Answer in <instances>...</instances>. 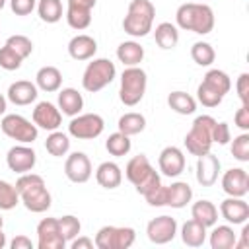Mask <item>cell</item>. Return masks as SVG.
Returning a JSON list of instances; mask_svg holds the SVG:
<instances>
[{
	"label": "cell",
	"instance_id": "obj_32",
	"mask_svg": "<svg viewBox=\"0 0 249 249\" xmlns=\"http://www.w3.org/2000/svg\"><path fill=\"white\" fill-rule=\"evenodd\" d=\"M237 235L230 226H216L210 233V247L212 249H233Z\"/></svg>",
	"mask_w": 249,
	"mask_h": 249
},
{
	"label": "cell",
	"instance_id": "obj_16",
	"mask_svg": "<svg viewBox=\"0 0 249 249\" xmlns=\"http://www.w3.org/2000/svg\"><path fill=\"white\" fill-rule=\"evenodd\" d=\"M33 123H35L37 128L56 130L62 123V113L51 101H39L33 109Z\"/></svg>",
	"mask_w": 249,
	"mask_h": 249
},
{
	"label": "cell",
	"instance_id": "obj_35",
	"mask_svg": "<svg viewBox=\"0 0 249 249\" xmlns=\"http://www.w3.org/2000/svg\"><path fill=\"white\" fill-rule=\"evenodd\" d=\"M105 148H107V152H109L111 156H115V158L126 156V154L130 152V148H132L130 136H126V134H123V132H113V134H109V138L105 140Z\"/></svg>",
	"mask_w": 249,
	"mask_h": 249
},
{
	"label": "cell",
	"instance_id": "obj_24",
	"mask_svg": "<svg viewBox=\"0 0 249 249\" xmlns=\"http://www.w3.org/2000/svg\"><path fill=\"white\" fill-rule=\"evenodd\" d=\"M82 107H84V97H82V93L78 89H74V88L60 89V93H58V109H60L62 115L76 117V115H80Z\"/></svg>",
	"mask_w": 249,
	"mask_h": 249
},
{
	"label": "cell",
	"instance_id": "obj_45",
	"mask_svg": "<svg viewBox=\"0 0 249 249\" xmlns=\"http://www.w3.org/2000/svg\"><path fill=\"white\" fill-rule=\"evenodd\" d=\"M230 140H231L230 124H228V123H218V121H216L214 126H212V142L224 146V144H228Z\"/></svg>",
	"mask_w": 249,
	"mask_h": 249
},
{
	"label": "cell",
	"instance_id": "obj_3",
	"mask_svg": "<svg viewBox=\"0 0 249 249\" xmlns=\"http://www.w3.org/2000/svg\"><path fill=\"white\" fill-rule=\"evenodd\" d=\"M156 18V8L150 0H130L126 16L123 19V29L130 37H144L152 31Z\"/></svg>",
	"mask_w": 249,
	"mask_h": 249
},
{
	"label": "cell",
	"instance_id": "obj_38",
	"mask_svg": "<svg viewBox=\"0 0 249 249\" xmlns=\"http://www.w3.org/2000/svg\"><path fill=\"white\" fill-rule=\"evenodd\" d=\"M202 82H206V84H210L212 88H216L222 95H226V93L231 89V80H230V76H228L224 70H218V68L208 70V72L204 74Z\"/></svg>",
	"mask_w": 249,
	"mask_h": 249
},
{
	"label": "cell",
	"instance_id": "obj_11",
	"mask_svg": "<svg viewBox=\"0 0 249 249\" xmlns=\"http://www.w3.org/2000/svg\"><path fill=\"white\" fill-rule=\"evenodd\" d=\"M37 247L39 249H64L66 239L60 235L58 218H43L37 224Z\"/></svg>",
	"mask_w": 249,
	"mask_h": 249
},
{
	"label": "cell",
	"instance_id": "obj_15",
	"mask_svg": "<svg viewBox=\"0 0 249 249\" xmlns=\"http://www.w3.org/2000/svg\"><path fill=\"white\" fill-rule=\"evenodd\" d=\"M64 175L72 183H86L91 177V161L84 152H72L64 161Z\"/></svg>",
	"mask_w": 249,
	"mask_h": 249
},
{
	"label": "cell",
	"instance_id": "obj_48",
	"mask_svg": "<svg viewBox=\"0 0 249 249\" xmlns=\"http://www.w3.org/2000/svg\"><path fill=\"white\" fill-rule=\"evenodd\" d=\"M235 89H237V97L241 99V105H249V74L247 72L239 74L235 82Z\"/></svg>",
	"mask_w": 249,
	"mask_h": 249
},
{
	"label": "cell",
	"instance_id": "obj_12",
	"mask_svg": "<svg viewBox=\"0 0 249 249\" xmlns=\"http://www.w3.org/2000/svg\"><path fill=\"white\" fill-rule=\"evenodd\" d=\"M146 233H148V239L152 243L165 245V243H169L175 237V233H177V222H175V218L165 216V214L163 216H158V218H154V220L148 222Z\"/></svg>",
	"mask_w": 249,
	"mask_h": 249
},
{
	"label": "cell",
	"instance_id": "obj_2",
	"mask_svg": "<svg viewBox=\"0 0 249 249\" xmlns=\"http://www.w3.org/2000/svg\"><path fill=\"white\" fill-rule=\"evenodd\" d=\"M175 21L181 29L196 35H208L214 29V12L208 4L185 2L175 12Z\"/></svg>",
	"mask_w": 249,
	"mask_h": 249
},
{
	"label": "cell",
	"instance_id": "obj_25",
	"mask_svg": "<svg viewBox=\"0 0 249 249\" xmlns=\"http://www.w3.org/2000/svg\"><path fill=\"white\" fill-rule=\"evenodd\" d=\"M95 181L103 189H117L123 181V171L115 161H103L95 169Z\"/></svg>",
	"mask_w": 249,
	"mask_h": 249
},
{
	"label": "cell",
	"instance_id": "obj_49",
	"mask_svg": "<svg viewBox=\"0 0 249 249\" xmlns=\"http://www.w3.org/2000/svg\"><path fill=\"white\" fill-rule=\"evenodd\" d=\"M233 123H235V126H239L241 130H249V105H241L237 111H235V115H233Z\"/></svg>",
	"mask_w": 249,
	"mask_h": 249
},
{
	"label": "cell",
	"instance_id": "obj_51",
	"mask_svg": "<svg viewBox=\"0 0 249 249\" xmlns=\"http://www.w3.org/2000/svg\"><path fill=\"white\" fill-rule=\"evenodd\" d=\"M70 247L72 249H93V239H89V237H74L72 241H70Z\"/></svg>",
	"mask_w": 249,
	"mask_h": 249
},
{
	"label": "cell",
	"instance_id": "obj_28",
	"mask_svg": "<svg viewBox=\"0 0 249 249\" xmlns=\"http://www.w3.org/2000/svg\"><path fill=\"white\" fill-rule=\"evenodd\" d=\"M154 39L160 49L169 51L179 43V29H177V25H173L169 21H161L154 29Z\"/></svg>",
	"mask_w": 249,
	"mask_h": 249
},
{
	"label": "cell",
	"instance_id": "obj_17",
	"mask_svg": "<svg viewBox=\"0 0 249 249\" xmlns=\"http://www.w3.org/2000/svg\"><path fill=\"white\" fill-rule=\"evenodd\" d=\"M160 171L167 177H177L185 171V156L177 146H165L158 158Z\"/></svg>",
	"mask_w": 249,
	"mask_h": 249
},
{
	"label": "cell",
	"instance_id": "obj_20",
	"mask_svg": "<svg viewBox=\"0 0 249 249\" xmlns=\"http://www.w3.org/2000/svg\"><path fill=\"white\" fill-rule=\"evenodd\" d=\"M220 214L230 224H245L249 218V204L243 200V196H228L220 202Z\"/></svg>",
	"mask_w": 249,
	"mask_h": 249
},
{
	"label": "cell",
	"instance_id": "obj_37",
	"mask_svg": "<svg viewBox=\"0 0 249 249\" xmlns=\"http://www.w3.org/2000/svg\"><path fill=\"white\" fill-rule=\"evenodd\" d=\"M191 56H193V60H195L198 66H210V64L214 62V58H216V53H214V49H212L210 43H206V41H196V43L191 47Z\"/></svg>",
	"mask_w": 249,
	"mask_h": 249
},
{
	"label": "cell",
	"instance_id": "obj_46",
	"mask_svg": "<svg viewBox=\"0 0 249 249\" xmlns=\"http://www.w3.org/2000/svg\"><path fill=\"white\" fill-rule=\"evenodd\" d=\"M146 198V202L150 206H165V187L163 185H158L154 187L152 191H148L146 195H142Z\"/></svg>",
	"mask_w": 249,
	"mask_h": 249
},
{
	"label": "cell",
	"instance_id": "obj_39",
	"mask_svg": "<svg viewBox=\"0 0 249 249\" xmlns=\"http://www.w3.org/2000/svg\"><path fill=\"white\" fill-rule=\"evenodd\" d=\"M196 99H198V103H202L204 107H218V105L222 103L224 95H222L216 88H212L210 84L200 82V86L196 88Z\"/></svg>",
	"mask_w": 249,
	"mask_h": 249
},
{
	"label": "cell",
	"instance_id": "obj_44",
	"mask_svg": "<svg viewBox=\"0 0 249 249\" xmlns=\"http://www.w3.org/2000/svg\"><path fill=\"white\" fill-rule=\"evenodd\" d=\"M231 156L237 161H249V134L243 132L233 138L231 142Z\"/></svg>",
	"mask_w": 249,
	"mask_h": 249
},
{
	"label": "cell",
	"instance_id": "obj_6",
	"mask_svg": "<svg viewBox=\"0 0 249 249\" xmlns=\"http://www.w3.org/2000/svg\"><path fill=\"white\" fill-rule=\"evenodd\" d=\"M148 86V76L140 66H126L121 74L119 97L126 107H134L142 101Z\"/></svg>",
	"mask_w": 249,
	"mask_h": 249
},
{
	"label": "cell",
	"instance_id": "obj_52",
	"mask_svg": "<svg viewBox=\"0 0 249 249\" xmlns=\"http://www.w3.org/2000/svg\"><path fill=\"white\" fill-rule=\"evenodd\" d=\"M235 247H237V249H247V247H249V226H243V230H241V239L235 241Z\"/></svg>",
	"mask_w": 249,
	"mask_h": 249
},
{
	"label": "cell",
	"instance_id": "obj_9",
	"mask_svg": "<svg viewBox=\"0 0 249 249\" xmlns=\"http://www.w3.org/2000/svg\"><path fill=\"white\" fill-rule=\"evenodd\" d=\"M0 128L8 138H12L19 144H33L37 140V134H39L35 123L27 121L25 117L16 115V113L4 115L2 123H0Z\"/></svg>",
	"mask_w": 249,
	"mask_h": 249
},
{
	"label": "cell",
	"instance_id": "obj_30",
	"mask_svg": "<svg viewBox=\"0 0 249 249\" xmlns=\"http://www.w3.org/2000/svg\"><path fill=\"white\" fill-rule=\"evenodd\" d=\"M181 239L189 247H200L206 241V228L202 224H198L196 220L191 218L181 228Z\"/></svg>",
	"mask_w": 249,
	"mask_h": 249
},
{
	"label": "cell",
	"instance_id": "obj_43",
	"mask_svg": "<svg viewBox=\"0 0 249 249\" xmlns=\"http://www.w3.org/2000/svg\"><path fill=\"white\" fill-rule=\"evenodd\" d=\"M21 62H23V58L12 47H8V45L0 47V68H4V70H18L21 66Z\"/></svg>",
	"mask_w": 249,
	"mask_h": 249
},
{
	"label": "cell",
	"instance_id": "obj_7",
	"mask_svg": "<svg viewBox=\"0 0 249 249\" xmlns=\"http://www.w3.org/2000/svg\"><path fill=\"white\" fill-rule=\"evenodd\" d=\"M117 76V68L109 58H93L82 76V86L86 91L95 93L101 91L105 86H109Z\"/></svg>",
	"mask_w": 249,
	"mask_h": 249
},
{
	"label": "cell",
	"instance_id": "obj_5",
	"mask_svg": "<svg viewBox=\"0 0 249 249\" xmlns=\"http://www.w3.org/2000/svg\"><path fill=\"white\" fill-rule=\"evenodd\" d=\"M216 119L210 115H198L193 124L191 130L185 134V148L189 154L193 156H202L206 152H210L212 148V126H214Z\"/></svg>",
	"mask_w": 249,
	"mask_h": 249
},
{
	"label": "cell",
	"instance_id": "obj_29",
	"mask_svg": "<svg viewBox=\"0 0 249 249\" xmlns=\"http://www.w3.org/2000/svg\"><path fill=\"white\" fill-rule=\"evenodd\" d=\"M117 58L124 66H138L144 58V47L136 41H123L117 47Z\"/></svg>",
	"mask_w": 249,
	"mask_h": 249
},
{
	"label": "cell",
	"instance_id": "obj_1",
	"mask_svg": "<svg viewBox=\"0 0 249 249\" xmlns=\"http://www.w3.org/2000/svg\"><path fill=\"white\" fill-rule=\"evenodd\" d=\"M16 191L19 195V200L23 202V206L29 210V212H35V214H41L45 210L51 208V193L47 191V185H45V179L37 173H21V177L16 181Z\"/></svg>",
	"mask_w": 249,
	"mask_h": 249
},
{
	"label": "cell",
	"instance_id": "obj_4",
	"mask_svg": "<svg viewBox=\"0 0 249 249\" xmlns=\"http://www.w3.org/2000/svg\"><path fill=\"white\" fill-rule=\"evenodd\" d=\"M124 175L134 185L136 193H140V195H146L154 187L161 185L158 171L152 167L150 160L144 154H138V156H134V158L128 160V163L124 167Z\"/></svg>",
	"mask_w": 249,
	"mask_h": 249
},
{
	"label": "cell",
	"instance_id": "obj_33",
	"mask_svg": "<svg viewBox=\"0 0 249 249\" xmlns=\"http://www.w3.org/2000/svg\"><path fill=\"white\" fill-rule=\"evenodd\" d=\"M117 126H119V132L126 134V136H134L146 128V117L142 113H124L119 119Z\"/></svg>",
	"mask_w": 249,
	"mask_h": 249
},
{
	"label": "cell",
	"instance_id": "obj_41",
	"mask_svg": "<svg viewBox=\"0 0 249 249\" xmlns=\"http://www.w3.org/2000/svg\"><path fill=\"white\" fill-rule=\"evenodd\" d=\"M58 230H60V235H62V237L66 239V243H68V241H72V239L80 233L82 224H80V220H78L76 216L66 214V216L58 218Z\"/></svg>",
	"mask_w": 249,
	"mask_h": 249
},
{
	"label": "cell",
	"instance_id": "obj_55",
	"mask_svg": "<svg viewBox=\"0 0 249 249\" xmlns=\"http://www.w3.org/2000/svg\"><path fill=\"white\" fill-rule=\"evenodd\" d=\"M4 228V220H2V216H0V230Z\"/></svg>",
	"mask_w": 249,
	"mask_h": 249
},
{
	"label": "cell",
	"instance_id": "obj_54",
	"mask_svg": "<svg viewBox=\"0 0 249 249\" xmlns=\"http://www.w3.org/2000/svg\"><path fill=\"white\" fill-rule=\"evenodd\" d=\"M4 245H6V233L0 230V249H4Z\"/></svg>",
	"mask_w": 249,
	"mask_h": 249
},
{
	"label": "cell",
	"instance_id": "obj_14",
	"mask_svg": "<svg viewBox=\"0 0 249 249\" xmlns=\"http://www.w3.org/2000/svg\"><path fill=\"white\" fill-rule=\"evenodd\" d=\"M97 0H68L66 21L72 29L82 31L91 23V10Z\"/></svg>",
	"mask_w": 249,
	"mask_h": 249
},
{
	"label": "cell",
	"instance_id": "obj_23",
	"mask_svg": "<svg viewBox=\"0 0 249 249\" xmlns=\"http://www.w3.org/2000/svg\"><path fill=\"white\" fill-rule=\"evenodd\" d=\"M193 198V189L185 181H175L165 187V206L171 208H185Z\"/></svg>",
	"mask_w": 249,
	"mask_h": 249
},
{
	"label": "cell",
	"instance_id": "obj_36",
	"mask_svg": "<svg viewBox=\"0 0 249 249\" xmlns=\"http://www.w3.org/2000/svg\"><path fill=\"white\" fill-rule=\"evenodd\" d=\"M37 12L45 23H56L62 18V2L60 0H39Z\"/></svg>",
	"mask_w": 249,
	"mask_h": 249
},
{
	"label": "cell",
	"instance_id": "obj_42",
	"mask_svg": "<svg viewBox=\"0 0 249 249\" xmlns=\"http://www.w3.org/2000/svg\"><path fill=\"white\" fill-rule=\"evenodd\" d=\"M6 45L12 47L23 60L33 53V43H31V39L25 37V35H12V37H8V39H6Z\"/></svg>",
	"mask_w": 249,
	"mask_h": 249
},
{
	"label": "cell",
	"instance_id": "obj_10",
	"mask_svg": "<svg viewBox=\"0 0 249 249\" xmlns=\"http://www.w3.org/2000/svg\"><path fill=\"white\" fill-rule=\"evenodd\" d=\"M105 128V121L97 113H84L72 117L68 124V134L78 138V140H91L97 138Z\"/></svg>",
	"mask_w": 249,
	"mask_h": 249
},
{
	"label": "cell",
	"instance_id": "obj_19",
	"mask_svg": "<svg viewBox=\"0 0 249 249\" xmlns=\"http://www.w3.org/2000/svg\"><path fill=\"white\" fill-rule=\"evenodd\" d=\"M218 173H220V160L206 152L202 156L196 158V181L202 187H212L218 181Z\"/></svg>",
	"mask_w": 249,
	"mask_h": 249
},
{
	"label": "cell",
	"instance_id": "obj_18",
	"mask_svg": "<svg viewBox=\"0 0 249 249\" xmlns=\"http://www.w3.org/2000/svg\"><path fill=\"white\" fill-rule=\"evenodd\" d=\"M222 189L230 196H245L249 193V175L241 167H231L222 175Z\"/></svg>",
	"mask_w": 249,
	"mask_h": 249
},
{
	"label": "cell",
	"instance_id": "obj_50",
	"mask_svg": "<svg viewBox=\"0 0 249 249\" xmlns=\"http://www.w3.org/2000/svg\"><path fill=\"white\" fill-rule=\"evenodd\" d=\"M10 247L12 249H33V243H31V239L27 235H16L12 239V243H10Z\"/></svg>",
	"mask_w": 249,
	"mask_h": 249
},
{
	"label": "cell",
	"instance_id": "obj_31",
	"mask_svg": "<svg viewBox=\"0 0 249 249\" xmlns=\"http://www.w3.org/2000/svg\"><path fill=\"white\" fill-rule=\"evenodd\" d=\"M167 105L179 115H193L196 111V99L187 91H171L167 95Z\"/></svg>",
	"mask_w": 249,
	"mask_h": 249
},
{
	"label": "cell",
	"instance_id": "obj_34",
	"mask_svg": "<svg viewBox=\"0 0 249 249\" xmlns=\"http://www.w3.org/2000/svg\"><path fill=\"white\" fill-rule=\"evenodd\" d=\"M45 148H47V152H49L51 156L62 158V156H66L68 150H70V138H68L64 132L53 130V132L47 136V140H45Z\"/></svg>",
	"mask_w": 249,
	"mask_h": 249
},
{
	"label": "cell",
	"instance_id": "obj_21",
	"mask_svg": "<svg viewBox=\"0 0 249 249\" xmlns=\"http://www.w3.org/2000/svg\"><path fill=\"white\" fill-rule=\"evenodd\" d=\"M37 86L27 82V80H18L14 84H10L8 88V93H6V99L12 101L14 105H31L35 99H37Z\"/></svg>",
	"mask_w": 249,
	"mask_h": 249
},
{
	"label": "cell",
	"instance_id": "obj_40",
	"mask_svg": "<svg viewBox=\"0 0 249 249\" xmlns=\"http://www.w3.org/2000/svg\"><path fill=\"white\" fill-rule=\"evenodd\" d=\"M19 202V195L16 191V185L0 179V210H12Z\"/></svg>",
	"mask_w": 249,
	"mask_h": 249
},
{
	"label": "cell",
	"instance_id": "obj_8",
	"mask_svg": "<svg viewBox=\"0 0 249 249\" xmlns=\"http://www.w3.org/2000/svg\"><path fill=\"white\" fill-rule=\"evenodd\" d=\"M136 239V231L128 226H103L95 233L97 249H128Z\"/></svg>",
	"mask_w": 249,
	"mask_h": 249
},
{
	"label": "cell",
	"instance_id": "obj_22",
	"mask_svg": "<svg viewBox=\"0 0 249 249\" xmlns=\"http://www.w3.org/2000/svg\"><path fill=\"white\" fill-rule=\"evenodd\" d=\"M95 51H97L95 39L86 35V33H80V35L72 37L70 43H68V54L74 60H89V58H93Z\"/></svg>",
	"mask_w": 249,
	"mask_h": 249
},
{
	"label": "cell",
	"instance_id": "obj_47",
	"mask_svg": "<svg viewBox=\"0 0 249 249\" xmlns=\"http://www.w3.org/2000/svg\"><path fill=\"white\" fill-rule=\"evenodd\" d=\"M37 6V0H10V8L16 16H29Z\"/></svg>",
	"mask_w": 249,
	"mask_h": 249
},
{
	"label": "cell",
	"instance_id": "obj_53",
	"mask_svg": "<svg viewBox=\"0 0 249 249\" xmlns=\"http://www.w3.org/2000/svg\"><path fill=\"white\" fill-rule=\"evenodd\" d=\"M6 105H8V99H6V97L0 93V117L6 113Z\"/></svg>",
	"mask_w": 249,
	"mask_h": 249
},
{
	"label": "cell",
	"instance_id": "obj_13",
	"mask_svg": "<svg viewBox=\"0 0 249 249\" xmlns=\"http://www.w3.org/2000/svg\"><path fill=\"white\" fill-rule=\"evenodd\" d=\"M6 163L14 173H27V171H33L37 163V154L27 144H18L8 150Z\"/></svg>",
	"mask_w": 249,
	"mask_h": 249
},
{
	"label": "cell",
	"instance_id": "obj_27",
	"mask_svg": "<svg viewBox=\"0 0 249 249\" xmlns=\"http://www.w3.org/2000/svg\"><path fill=\"white\" fill-rule=\"evenodd\" d=\"M191 216H193V220H196L204 228H212L218 222V208L210 200H196L191 206Z\"/></svg>",
	"mask_w": 249,
	"mask_h": 249
},
{
	"label": "cell",
	"instance_id": "obj_26",
	"mask_svg": "<svg viewBox=\"0 0 249 249\" xmlns=\"http://www.w3.org/2000/svg\"><path fill=\"white\" fill-rule=\"evenodd\" d=\"M35 86L47 93H53V91H58L60 89V84H62V74L56 66H43L37 70V76H35Z\"/></svg>",
	"mask_w": 249,
	"mask_h": 249
},
{
	"label": "cell",
	"instance_id": "obj_56",
	"mask_svg": "<svg viewBox=\"0 0 249 249\" xmlns=\"http://www.w3.org/2000/svg\"><path fill=\"white\" fill-rule=\"evenodd\" d=\"M4 4H6V0H0V10L4 8Z\"/></svg>",
	"mask_w": 249,
	"mask_h": 249
}]
</instances>
